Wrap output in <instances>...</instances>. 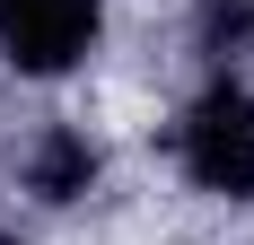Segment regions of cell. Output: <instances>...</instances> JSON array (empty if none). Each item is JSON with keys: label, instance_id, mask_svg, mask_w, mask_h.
Listing matches in <instances>:
<instances>
[{"label": "cell", "instance_id": "obj_4", "mask_svg": "<svg viewBox=\"0 0 254 245\" xmlns=\"http://www.w3.org/2000/svg\"><path fill=\"white\" fill-rule=\"evenodd\" d=\"M193 53H202L210 70H228L254 53V0H202L193 9Z\"/></svg>", "mask_w": 254, "mask_h": 245}, {"label": "cell", "instance_id": "obj_5", "mask_svg": "<svg viewBox=\"0 0 254 245\" xmlns=\"http://www.w3.org/2000/svg\"><path fill=\"white\" fill-rule=\"evenodd\" d=\"M0 245H18V237H9V228H0Z\"/></svg>", "mask_w": 254, "mask_h": 245}, {"label": "cell", "instance_id": "obj_3", "mask_svg": "<svg viewBox=\"0 0 254 245\" xmlns=\"http://www.w3.org/2000/svg\"><path fill=\"white\" fill-rule=\"evenodd\" d=\"M97 140H88V131H79V122H53L44 140L26 149V193L35 201H79L88 193V184H97Z\"/></svg>", "mask_w": 254, "mask_h": 245}, {"label": "cell", "instance_id": "obj_2", "mask_svg": "<svg viewBox=\"0 0 254 245\" xmlns=\"http://www.w3.org/2000/svg\"><path fill=\"white\" fill-rule=\"evenodd\" d=\"M105 0H0V61L26 79H62L88 61Z\"/></svg>", "mask_w": 254, "mask_h": 245}, {"label": "cell", "instance_id": "obj_1", "mask_svg": "<svg viewBox=\"0 0 254 245\" xmlns=\"http://www.w3.org/2000/svg\"><path fill=\"white\" fill-rule=\"evenodd\" d=\"M176 158H184V175L202 184V193H219V201H254V88L246 79H210L202 97L184 105V122H176Z\"/></svg>", "mask_w": 254, "mask_h": 245}]
</instances>
